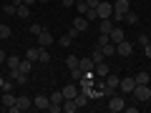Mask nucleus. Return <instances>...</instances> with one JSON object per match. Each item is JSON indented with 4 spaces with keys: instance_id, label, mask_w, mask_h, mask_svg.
Instances as JSON below:
<instances>
[{
    "instance_id": "15",
    "label": "nucleus",
    "mask_w": 151,
    "mask_h": 113,
    "mask_svg": "<svg viewBox=\"0 0 151 113\" xmlns=\"http://www.w3.org/2000/svg\"><path fill=\"white\" fill-rule=\"evenodd\" d=\"M48 98H50V106H63V101H65V98H63V91H53Z\"/></svg>"
},
{
    "instance_id": "26",
    "label": "nucleus",
    "mask_w": 151,
    "mask_h": 113,
    "mask_svg": "<svg viewBox=\"0 0 151 113\" xmlns=\"http://www.w3.org/2000/svg\"><path fill=\"white\" fill-rule=\"evenodd\" d=\"M70 43H73V38H70V35H60L58 38V45H60V48H68Z\"/></svg>"
},
{
    "instance_id": "38",
    "label": "nucleus",
    "mask_w": 151,
    "mask_h": 113,
    "mask_svg": "<svg viewBox=\"0 0 151 113\" xmlns=\"http://www.w3.org/2000/svg\"><path fill=\"white\" fill-rule=\"evenodd\" d=\"M13 88H15V86H13V78H10V81H5V83H3V91H13Z\"/></svg>"
},
{
    "instance_id": "27",
    "label": "nucleus",
    "mask_w": 151,
    "mask_h": 113,
    "mask_svg": "<svg viewBox=\"0 0 151 113\" xmlns=\"http://www.w3.org/2000/svg\"><path fill=\"white\" fill-rule=\"evenodd\" d=\"M43 30H45V25H40V23H33V25H30V33H33V35H35V38L40 35V33H43Z\"/></svg>"
},
{
    "instance_id": "16",
    "label": "nucleus",
    "mask_w": 151,
    "mask_h": 113,
    "mask_svg": "<svg viewBox=\"0 0 151 113\" xmlns=\"http://www.w3.org/2000/svg\"><path fill=\"white\" fill-rule=\"evenodd\" d=\"M93 65H96V63H93V58H81V60H78V68H81L83 73L93 70Z\"/></svg>"
},
{
    "instance_id": "23",
    "label": "nucleus",
    "mask_w": 151,
    "mask_h": 113,
    "mask_svg": "<svg viewBox=\"0 0 151 113\" xmlns=\"http://www.w3.org/2000/svg\"><path fill=\"white\" fill-rule=\"evenodd\" d=\"M38 63H50V53H48L45 48L38 50Z\"/></svg>"
},
{
    "instance_id": "19",
    "label": "nucleus",
    "mask_w": 151,
    "mask_h": 113,
    "mask_svg": "<svg viewBox=\"0 0 151 113\" xmlns=\"http://www.w3.org/2000/svg\"><path fill=\"white\" fill-rule=\"evenodd\" d=\"M134 81H136V86H144V83H149V73H146V70H139V73L134 75Z\"/></svg>"
},
{
    "instance_id": "39",
    "label": "nucleus",
    "mask_w": 151,
    "mask_h": 113,
    "mask_svg": "<svg viewBox=\"0 0 151 113\" xmlns=\"http://www.w3.org/2000/svg\"><path fill=\"white\" fill-rule=\"evenodd\" d=\"M73 3H76V0H60V5H63V8H70Z\"/></svg>"
},
{
    "instance_id": "21",
    "label": "nucleus",
    "mask_w": 151,
    "mask_h": 113,
    "mask_svg": "<svg viewBox=\"0 0 151 113\" xmlns=\"http://www.w3.org/2000/svg\"><path fill=\"white\" fill-rule=\"evenodd\" d=\"M91 58H93V63H103V60H106V53H103V50L96 45V50H93V55H91Z\"/></svg>"
},
{
    "instance_id": "34",
    "label": "nucleus",
    "mask_w": 151,
    "mask_h": 113,
    "mask_svg": "<svg viewBox=\"0 0 151 113\" xmlns=\"http://www.w3.org/2000/svg\"><path fill=\"white\" fill-rule=\"evenodd\" d=\"M38 50H40V48H30V50H28V55H25V58H30L33 63H35V60H38Z\"/></svg>"
},
{
    "instance_id": "13",
    "label": "nucleus",
    "mask_w": 151,
    "mask_h": 113,
    "mask_svg": "<svg viewBox=\"0 0 151 113\" xmlns=\"http://www.w3.org/2000/svg\"><path fill=\"white\" fill-rule=\"evenodd\" d=\"M93 70H96V75H98V78H106V75L111 73V68L106 65V60H103V63H96V65H93Z\"/></svg>"
},
{
    "instance_id": "4",
    "label": "nucleus",
    "mask_w": 151,
    "mask_h": 113,
    "mask_svg": "<svg viewBox=\"0 0 151 113\" xmlns=\"http://www.w3.org/2000/svg\"><path fill=\"white\" fill-rule=\"evenodd\" d=\"M134 96H136V101H149L151 98V88H149V83H144V86H136L134 88Z\"/></svg>"
},
{
    "instance_id": "46",
    "label": "nucleus",
    "mask_w": 151,
    "mask_h": 113,
    "mask_svg": "<svg viewBox=\"0 0 151 113\" xmlns=\"http://www.w3.org/2000/svg\"><path fill=\"white\" fill-rule=\"evenodd\" d=\"M38 3H48V0H38Z\"/></svg>"
},
{
    "instance_id": "45",
    "label": "nucleus",
    "mask_w": 151,
    "mask_h": 113,
    "mask_svg": "<svg viewBox=\"0 0 151 113\" xmlns=\"http://www.w3.org/2000/svg\"><path fill=\"white\" fill-rule=\"evenodd\" d=\"M3 83H5V81H3V78H0V88H3Z\"/></svg>"
},
{
    "instance_id": "30",
    "label": "nucleus",
    "mask_w": 151,
    "mask_h": 113,
    "mask_svg": "<svg viewBox=\"0 0 151 113\" xmlns=\"http://www.w3.org/2000/svg\"><path fill=\"white\" fill-rule=\"evenodd\" d=\"M124 20H126V23H131V25H136V23H139V18H136V13H131V10H129V13L124 15Z\"/></svg>"
},
{
    "instance_id": "2",
    "label": "nucleus",
    "mask_w": 151,
    "mask_h": 113,
    "mask_svg": "<svg viewBox=\"0 0 151 113\" xmlns=\"http://www.w3.org/2000/svg\"><path fill=\"white\" fill-rule=\"evenodd\" d=\"M124 108H126V101H124V96H108V111L119 113V111H124Z\"/></svg>"
},
{
    "instance_id": "43",
    "label": "nucleus",
    "mask_w": 151,
    "mask_h": 113,
    "mask_svg": "<svg viewBox=\"0 0 151 113\" xmlns=\"http://www.w3.org/2000/svg\"><path fill=\"white\" fill-rule=\"evenodd\" d=\"M5 60H8V55L3 53V50H0V63H5Z\"/></svg>"
},
{
    "instance_id": "28",
    "label": "nucleus",
    "mask_w": 151,
    "mask_h": 113,
    "mask_svg": "<svg viewBox=\"0 0 151 113\" xmlns=\"http://www.w3.org/2000/svg\"><path fill=\"white\" fill-rule=\"evenodd\" d=\"M86 20H88V23L98 20V13H96V8H88V10H86Z\"/></svg>"
},
{
    "instance_id": "6",
    "label": "nucleus",
    "mask_w": 151,
    "mask_h": 113,
    "mask_svg": "<svg viewBox=\"0 0 151 113\" xmlns=\"http://www.w3.org/2000/svg\"><path fill=\"white\" fill-rule=\"evenodd\" d=\"M60 91H63V98H76L78 93H81V88H78V83L73 81V83H68V86H63Z\"/></svg>"
},
{
    "instance_id": "24",
    "label": "nucleus",
    "mask_w": 151,
    "mask_h": 113,
    "mask_svg": "<svg viewBox=\"0 0 151 113\" xmlns=\"http://www.w3.org/2000/svg\"><path fill=\"white\" fill-rule=\"evenodd\" d=\"M18 18H30V5H18Z\"/></svg>"
},
{
    "instance_id": "32",
    "label": "nucleus",
    "mask_w": 151,
    "mask_h": 113,
    "mask_svg": "<svg viewBox=\"0 0 151 113\" xmlns=\"http://www.w3.org/2000/svg\"><path fill=\"white\" fill-rule=\"evenodd\" d=\"M8 65H10V68H18V65H20V58H15V55H8V60H5Z\"/></svg>"
},
{
    "instance_id": "14",
    "label": "nucleus",
    "mask_w": 151,
    "mask_h": 113,
    "mask_svg": "<svg viewBox=\"0 0 151 113\" xmlns=\"http://www.w3.org/2000/svg\"><path fill=\"white\" fill-rule=\"evenodd\" d=\"M119 83H121V78H119V75H113V73H108V75H106V88L116 91V88H119Z\"/></svg>"
},
{
    "instance_id": "20",
    "label": "nucleus",
    "mask_w": 151,
    "mask_h": 113,
    "mask_svg": "<svg viewBox=\"0 0 151 113\" xmlns=\"http://www.w3.org/2000/svg\"><path fill=\"white\" fill-rule=\"evenodd\" d=\"M63 111H65V113L78 111V106H76V101H73V98H65V101H63Z\"/></svg>"
},
{
    "instance_id": "7",
    "label": "nucleus",
    "mask_w": 151,
    "mask_h": 113,
    "mask_svg": "<svg viewBox=\"0 0 151 113\" xmlns=\"http://www.w3.org/2000/svg\"><path fill=\"white\" fill-rule=\"evenodd\" d=\"M108 38H111V43H121V40H126V33H124V28H116V25H113L111 33H108Z\"/></svg>"
},
{
    "instance_id": "12",
    "label": "nucleus",
    "mask_w": 151,
    "mask_h": 113,
    "mask_svg": "<svg viewBox=\"0 0 151 113\" xmlns=\"http://www.w3.org/2000/svg\"><path fill=\"white\" fill-rule=\"evenodd\" d=\"M113 25H116V23H113L111 18H101V20H98V30H101V33H111Z\"/></svg>"
},
{
    "instance_id": "35",
    "label": "nucleus",
    "mask_w": 151,
    "mask_h": 113,
    "mask_svg": "<svg viewBox=\"0 0 151 113\" xmlns=\"http://www.w3.org/2000/svg\"><path fill=\"white\" fill-rule=\"evenodd\" d=\"M3 10H5V15H15V13H18V5H5Z\"/></svg>"
},
{
    "instance_id": "41",
    "label": "nucleus",
    "mask_w": 151,
    "mask_h": 113,
    "mask_svg": "<svg viewBox=\"0 0 151 113\" xmlns=\"http://www.w3.org/2000/svg\"><path fill=\"white\" fill-rule=\"evenodd\" d=\"M144 53H146V55L151 58V43H146V45H144Z\"/></svg>"
},
{
    "instance_id": "37",
    "label": "nucleus",
    "mask_w": 151,
    "mask_h": 113,
    "mask_svg": "<svg viewBox=\"0 0 151 113\" xmlns=\"http://www.w3.org/2000/svg\"><path fill=\"white\" fill-rule=\"evenodd\" d=\"M146 43H151V38L146 35V33H144V35H139V45H146Z\"/></svg>"
},
{
    "instance_id": "8",
    "label": "nucleus",
    "mask_w": 151,
    "mask_h": 113,
    "mask_svg": "<svg viewBox=\"0 0 151 113\" xmlns=\"http://www.w3.org/2000/svg\"><path fill=\"white\" fill-rule=\"evenodd\" d=\"M129 10H131L129 0H116V3H113V13H119V15H126Z\"/></svg>"
},
{
    "instance_id": "44",
    "label": "nucleus",
    "mask_w": 151,
    "mask_h": 113,
    "mask_svg": "<svg viewBox=\"0 0 151 113\" xmlns=\"http://www.w3.org/2000/svg\"><path fill=\"white\" fill-rule=\"evenodd\" d=\"M13 5H23V0H13Z\"/></svg>"
},
{
    "instance_id": "48",
    "label": "nucleus",
    "mask_w": 151,
    "mask_h": 113,
    "mask_svg": "<svg viewBox=\"0 0 151 113\" xmlns=\"http://www.w3.org/2000/svg\"><path fill=\"white\" fill-rule=\"evenodd\" d=\"M149 38H151V33H149Z\"/></svg>"
},
{
    "instance_id": "11",
    "label": "nucleus",
    "mask_w": 151,
    "mask_h": 113,
    "mask_svg": "<svg viewBox=\"0 0 151 113\" xmlns=\"http://www.w3.org/2000/svg\"><path fill=\"white\" fill-rule=\"evenodd\" d=\"M33 106L38 108V111H48V106H50V98L48 96H35V103Z\"/></svg>"
},
{
    "instance_id": "42",
    "label": "nucleus",
    "mask_w": 151,
    "mask_h": 113,
    "mask_svg": "<svg viewBox=\"0 0 151 113\" xmlns=\"http://www.w3.org/2000/svg\"><path fill=\"white\" fill-rule=\"evenodd\" d=\"M38 0H23V5H35Z\"/></svg>"
},
{
    "instance_id": "1",
    "label": "nucleus",
    "mask_w": 151,
    "mask_h": 113,
    "mask_svg": "<svg viewBox=\"0 0 151 113\" xmlns=\"http://www.w3.org/2000/svg\"><path fill=\"white\" fill-rule=\"evenodd\" d=\"M28 108H33V101L28 96H20V98H15V106H10L8 111L10 113H20V111H28Z\"/></svg>"
},
{
    "instance_id": "3",
    "label": "nucleus",
    "mask_w": 151,
    "mask_h": 113,
    "mask_svg": "<svg viewBox=\"0 0 151 113\" xmlns=\"http://www.w3.org/2000/svg\"><path fill=\"white\" fill-rule=\"evenodd\" d=\"M96 13H98V20H101V18H111V15H113V3L101 0V3H98V8H96Z\"/></svg>"
},
{
    "instance_id": "40",
    "label": "nucleus",
    "mask_w": 151,
    "mask_h": 113,
    "mask_svg": "<svg viewBox=\"0 0 151 113\" xmlns=\"http://www.w3.org/2000/svg\"><path fill=\"white\" fill-rule=\"evenodd\" d=\"M88 3V8H98V3H101V0H86Z\"/></svg>"
},
{
    "instance_id": "29",
    "label": "nucleus",
    "mask_w": 151,
    "mask_h": 113,
    "mask_svg": "<svg viewBox=\"0 0 151 113\" xmlns=\"http://www.w3.org/2000/svg\"><path fill=\"white\" fill-rule=\"evenodd\" d=\"M103 53H106V58H108V55H113V53H116V43H106V45H103Z\"/></svg>"
},
{
    "instance_id": "18",
    "label": "nucleus",
    "mask_w": 151,
    "mask_h": 113,
    "mask_svg": "<svg viewBox=\"0 0 151 113\" xmlns=\"http://www.w3.org/2000/svg\"><path fill=\"white\" fill-rule=\"evenodd\" d=\"M3 106H15V96H13V91H3Z\"/></svg>"
},
{
    "instance_id": "5",
    "label": "nucleus",
    "mask_w": 151,
    "mask_h": 113,
    "mask_svg": "<svg viewBox=\"0 0 151 113\" xmlns=\"http://www.w3.org/2000/svg\"><path fill=\"white\" fill-rule=\"evenodd\" d=\"M116 53L124 55V58H129V55L134 53V45H131L129 40H121V43H116Z\"/></svg>"
},
{
    "instance_id": "22",
    "label": "nucleus",
    "mask_w": 151,
    "mask_h": 113,
    "mask_svg": "<svg viewBox=\"0 0 151 113\" xmlns=\"http://www.w3.org/2000/svg\"><path fill=\"white\" fill-rule=\"evenodd\" d=\"M33 65H35V63H33L30 58H25V60H20V65H18V68H20L23 73H30V70H33Z\"/></svg>"
},
{
    "instance_id": "9",
    "label": "nucleus",
    "mask_w": 151,
    "mask_h": 113,
    "mask_svg": "<svg viewBox=\"0 0 151 113\" xmlns=\"http://www.w3.org/2000/svg\"><path fill=\"white\" fill-rule=\"evenodd\" d=\"M53 40H55V38H53V33H50V30H43L40 35H38V45H40V48H45V45H53Z\"/></svg>"
},
{
    "instance_id": "31",
    "label": "nucleus",
    "mask_w": 151,
    "mask_h": 113,
    "mask_svg": "<svg viewBox=\"0 0 151 113\" xmlns=\"http://www.w3.org/2000/svg\"><path fill=\"white\" fill-rule=\"evenodd\" d=\"M78 60H81V58H76V55H68V58H65V65H68V70H70V68H76V65H78Z\"/></svg>"
},
{
    "instance_id": "17",
    "label": "nucleus",
    "mask_w": 151,
    "mask_h": 113,
    "mask_svg": "<svg viewBox=\"0 0 151 113\" xmlns=\"http://www.w3.org/2000/svg\"><path fill=\"white\" fill-rule=\"evenodd\" d=\"M73 28H76L78 33H83V30H86V28H88V20H86V15H83V18H76V20H73Z\"/></svg>"
},
{
    "instance_id": "36",
    "label": "nucleus",
    "mask_w": 151,
    "mask_h": 113,
    "mask_svg": "<svg viewBox=\"0 0 151 113\" xmlns=\"http://www.w3.org/2000/svg\"><path fill=\"white\" fill-rule=\"evenodd\" d=\"M76 8H78V13H83V15H86V10H88V3H76Z\"/></svg>"
},
{
    "instance_id": "33",
    "label": "nucleus",
    "mask_w": 151,
    "mask_h": 113,
    "mask_svg": "<svg viewBox=\"0 0 151 113\" xmlns=\"http://www.w3.org/2000/svg\"><path fill=\"white\" fill-rule=\"evenodd\" d=\"M5 38H10V28H8V25H0V40H5Z\"/></svg>"
},
{
    "instance_id": "25",
    "label": "nucleus",
    "mask_w": 151,
    "mask_h": 113,
    "mask_svg": "<svg viewBox=\"0 0 151 113\" xmlns=\"http://www.w3.org/2000/svg\"><path fill=\"white\" fill-rule=\"evenodd\" d=\"M83 75H86V73H83V70H81V68H78V65H76V68H70V78H73V81H76V83L81 81Z\"/></svg>"
},
{
    "instance_id": "47",
    "label": "nucleus",
    "mask_w": 151,
    "mask_h": 113,
    "mask_svg": "<svg viewBox=\"0 0 151 113\" xmlns=\"http://www.w3.org/2000/svg\"><path fill=\"white\" fill-rule=\"evenodd\" d=\"M76 3H86V0H76Z\"/></svg>"
},
{
    "instance_id": "10",
    "label": "nucleus",
    "mask_w": 151,
    "mask_h": 113,
    "mask_svg": "<svg viewBox=\"0 0 151 113\" xmlns=\"http://www.w3.org/2000/svg\"><path fill=\"white\" fill-rule=\"evenodd\" d=\"M119 88H121V93H134V88H136V81H134V78H121Z\"/></svg>"
}]
</instances>
